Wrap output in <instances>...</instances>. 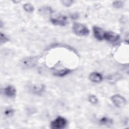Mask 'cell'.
<instances>
[{
    "label": "cell",
    "mask_w": 129,
    "mask_h": 129,
    "mask_svg": "<svg viewBox=\"0 0 129 129\" xmlns=\"http://www.w3.org/2000/svg\"><path fill=\"white\" fill-rule=\"evenodd\" d=\"M72 30L76 35L80 36H87L90 32L86 25L80 23H74L72 27Z\"/></svg>",
    "instance_id": "1"
},
{
    "label": "cell",
    "mask_w": 129,
    "mask_h": 129,
    "mask_svg": "<svg viewBox=\"0 0 129 129\" xmlns=\"http://www.w3.org/2000/svg\"><path fill=\"white\" fill-rule=\"evenodd\" d=\"M67 124V119L63 117L58 116L51 122L50 126L53 129H62L64 128Z\"/></svg>",
    "instance_id": "2"
},
{
    "label": "cell",
    "mask_w": 129,
    "mask_h": 129,
    "mask_svg": "<svg viewBox=\"0 0 129 129\" xmlns=\"http://www.w3.org/2000/svg\"><path fill=\"white\" fill-rule=\"evenodd\" d=\"M50 21L52 24L60 26H65L68 22L67 17L62 15L52 16L50 18Z\"/></svg>",
    "instance_id": "3"
},
{
    "label": "cell",
    "mask_w": 129,
    "mask_h": 129,
    "mask_svg": "<svg viewBox=\"0 0 129 129\" xmlns=\"http://www.w3.org/2000/svg\"><path fill=\"white\" fill-rule=\"evenodd\" d=\"M110 99L113 104L117 107H122L124 106L126 103V99L122 96L119 94H115L112 95Z\"/></svg>",
    "instance_id": "4"
},
{
    "label": "cell",
    "mask_w": 129,
    "mask_h": 129,
    "mask_svg": "<svg viewBox=\"0 0 129 129\" xmlns=\"http://www.w3.org/2000/svg\"><path fill=\"white\" fill-rule=\"evenodd\" d=\"M119 39L120 36L116 33L112 31H105L104 39L106 41L114 43L117 42Z\"/></svg>",
    "instance_id": "5"
},
{
    "label": "cell",
    "mask_w": 129,
    "mask_h": 129,
    "mask_svg": "<svg viewBox=\"0 0 129 129\" xmlns=\"http://www.w3.org/2000/svg\"><path fill=\"white\" fill-rule=\"evenodd\" d=\"M93 35L96 39L99 41L104 40L105 31H104L102 28L99 27L94 26L93 27Z\"/></svg>",
    "instance_id": "6"
},
{
    "label": "cell",
    "mask_w": 129,
    "mask_h": 129,
    "mask_svg": "<svg viewBox=\"0 0 129 129\" xmlns=\"http://www.w3.org/2000/svg\"><path fill=\"white\" fill-rule=\"evenodd\" d=\"M89 80L94 83H99L103 80L102 75L98 72H92L89 76Z\"/></svg>",
    "instance_id": "7"
},
{
    "label": "cell",
    "mask_w": 129,
    "mask_h": 129,
    "mask_svg": "<svg viewBox=\"0 0 129 129\" xmlns=\"http://www.w3.org/2000/svg\"><path fill=\"white\" fill-rule=\"evenodd\" d=\"M4 93L9 97H14L16 94V90L13 86L9 85L5 88Z\"/></svg>",
    "instance_id": "8"
},
{
    "label": "cell",
    "mask_w": 129,
    "mask_h": 129,
    "mask_svg": "<svg viewBox=\"0 0 129 129\" xmlns=\"http://www.w3.org/2000/svg\"><path fill=\"white\" fill-rule=\"evenodd\" d=\"M72 72V70L68 69H62L60 70H58L55 72L54 73L53 75L55 76L58 77H63L67 75L68 74H70Z\"/></svg>",
    "instance_id": "9"
},
{
    "label": "cell",
    "mask_w": 129,
    "mask_h": 129,
    "mask_svg": "<svg viewBox=\"0 0 129 129\" xmlns=\"http://www.w3.org/2000/svg\"><path fill=\"white\" fill-rule=\"evenodd\" d=\"M45 89L44 85H41L40 86H34L31 88L32 92L36 94H40L42 93Z\"/></svg>",
    "instance_id": "10"
},
{
    "label": "cell",
    "mask_w": 129,
    "mask_h": 129,
    "mask_svg": "<svg viewBox=\"0 0 129 129\" xmlns=\"http://www.w3.org/2000/svg\"><path fill=\"white\" fill-rule=\"evenodd\" d=\"M24 10L28 13H32L34 10V6L30 3H26L23 5Z\"/></svg>",
    "instance_id": "11"
},
{
    "label": "cell",
    "mask_w": 129,
    "mask_h": 129,
    "mask_svg": "<svg viewBox=\"0 0 129 129\" xmlns=\"http://www.w3.org/2000/svg\"><path fill=\"white\" fill-rule=\"evenodd\" d=\"M99 122L101 124L103 125H107V124H111L113 123V121L109 118L107 117H103L100 119Z\"/></svg>",
    "instance_id": "12"
},
{
    "label": "cell",
    "mask_w": 129,
    "mask_h": 129,
    "mask_svg": "<svg viewBox=\"0 0 129 129\" xmlns=\"http://www.w3.org/2000/svg\"><path fill=\"white\" fill-rule=\"evenodd\" d=\"M88 101L92 104H96L98 102V99L94 95H90L88 97Z\"/></svg>",
    "instance_id": "13"
},
{
    "label": "cell",
    "mask_w": 129,
    "mask_h": 129,
    "mask_svg": "<svg viewBox=\"0 0 129 129\" xmlns=\"http://www.w3.org/2000/svg\"><path fill=\"white\" fill-rule=\"evenodd\" d=\"M14 113V110L12 108H8L4 111L5 115L7 117L12 116L13 115Z\"/></svg>",
    "instance_id": "14"
},
{
    "label": "cell",
    "mask_w": 129,
    "mask_h": 129,
    "mask_svg": "<svg viewBox=\"0 0 129 129\" xmlns=\"http://www.w3.org/2000/svg\"><path fill=\"white\" fill-rule=\"evenodd\" d=\"M123 3L122 1H114L112 3V6L114 8L116 9H119L123 7Z\"/></svg>",
    "instance_id": "15"
},
{
    "label": "cell",
    "mask_w": 129,
    "mask_h": 129,
    "mask_svg": "<svg viewBox=\"0 0 129 129\" xmlns=\"http://www.w3.org/2000/svg\"><path fill=\"white\" fill-rule=\"evenodd\" d=\"M1 43H5L8 42L9 40V38L5 34L2 33H1Z\"/></svg>",
    "instance_id": "16"
},
{
    "label": "cell",
    "mask_w": 129,
    "mask_h": 129,
    "mask_svg": "<svg viewBox=\"0 0 129 129\" xmlns=\"http://www.w3.org/2000/svg\"><path fill=\"white\" fill-rule=\"evenodd\" d=\"M61 3L62 4V5H63L64 6L69 7H70L71 5H72V4L74 3V1H71V0H63L61 1Z\"/></svg>",
    "instance_id": "17"
}]
</instances>
